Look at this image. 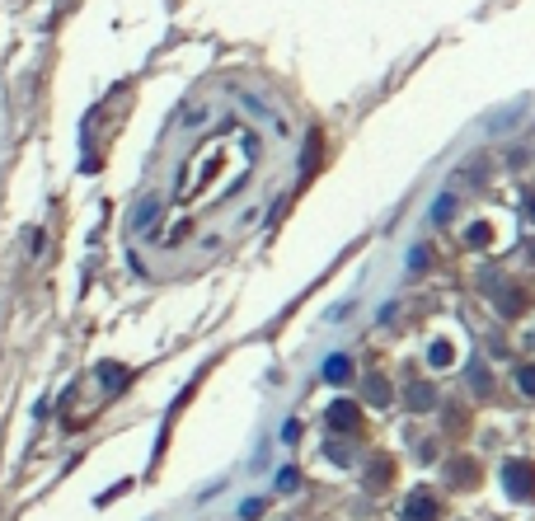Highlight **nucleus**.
<instances>
[{"label": "nucleus", "mask_w": 535, "mask_h": 521, "mask_svg": "<svg viewBox=\"0 0 535 521\" xmlns=\"http://www.w3.org/2000/svg\"><path fill=\"white\" fill-rule=\"evenodd\" d=\"M503 489L517 498V503H531L535 498V465L531 460H507L503 465Z\"/></svg>", "instance_id": "f257e3e1"}, {"label": "nucleus", "mask_w": 535, "mask_h": 521, "mask_svg": "<svg viewBox=\"0 0 535 521\" xmlns=\"http://www.w3.org/2000/svg\"><path fill=\"white\" fill-rule=\"evenodd\" d=\"M329 427L333 432H357V427H362V404H357V399H333L329 404Z\"/></svg>", "instance_id": "f03ea898"}, {"label": "nucleus", "mask_w": 535, "mask_h": 521, "mask_svg": "<svg viewBox=\"0 0 535 521\" xmlns=\"http://www.w3.org/2000/svg\"><path fill=\"white\" fill-rule=\"evenodd\" d=\"M404 521H441V503L427 489L409 493V503H404Z\"/></svg>", "instance_id": "7ed1b4c3"}, {"label": "nucleus", "mask_w": 535, "mask_h": 521, "mask_svg": "<svg viewBox=\"0 0 535 521\" xmlns=\"http://www.w3.org/2000/svg\"><path fill=\"white\" fill-rule=\"evenodd\" d=\"M404 404H409L413 413L437 409V385H427V380H413V385H409V395H404Z\"/></svg>", "instance_id": "20e7f679"}, {"label": "nucleus", "mask_w": 535, "mask_h": 521, "mask_svg": "<svg viewBox=\"0 0 535 521\" xmlns=\"http://www.w3.org/2000/svg\"><path fill=\"white\" fill-rule=\"evenodd\" d=\"M390 484H394V460H385V456L371 460V465H366V489H371V493H385Z\"/></svg>", "instance_id": "39448f33"}, {"label": "nucleus", "mask_w": 535, "mask_h": 521, "mask_svg": "<svg viewBox=\"0 0 535 521\" xmlns=\"http://www.w3.org/2000/svg\"><path fill=\"white\" fill-rule=\"evenodd\" d=\"M498 310H503L507 319H517V315H526V310H531V296H526L521 286H507L503 296H498Z\"/></svg>", "instance_id": "423d86ee"}, {"label": "nucleus", "mask_w": 535, "mask_h": 521, "mask_svg": "<svg viewBox=\"0 0 535 521\" xmlns=\"http://www.w3.org/2000/svg\"><path fill=\"white\" fill-rule=\"evenodd\" d=\"M446 474H451V484H456V489H470V484H479V465H474L470 456H456Z\"/></svg>", "instance_id": "0eeeda50"}, {"label": "nucleus", "mask_w": 535, "mask_h": 521, "mask_svg": "<svg viewBox=\"0 0 535 521\" xmlns=\"http://www.w3.org/2000/svg\"><path fill=\"white\" fill-rule=\"evenodd\" d=\"M465 244H470V249H488V244H493V225H488V221H474L470 230H465Z\"/></svg>", "instance_id": "6e6552de"}, {"label": "nucleus", "mask_w": 535, "mask_h": 521, "mask_svg": "<svg viewBox=\"0 0 535 521\" xmlns=\"http://www.w3.org/2000/svg\"><path fill=\"white\" fill-rule=\"evenodd\" d=\"M366 399H371V404H390V380L385 376H366Z\"/></svg>", "instance_id": "1a4fd4ad"}, {"label": "nucleus", "mask_w": 535, "mask_h": 521, "mask_svg": "<svg viewBox=\"0 0 535 521\" xmlns=\"http://www.w3.org/2000/svg\"><path fill=\"white\" fill-rule=\"evenodd\" d=\"M427 362H432V366H451V362H456V352H451V343H441V338H437V343L427 347Z\"/></svg>", "instance_id": "9d476101"}, {"label": "nucleus", "mask_w": 535, "mask_h": 521, "mask_svg": "<svg viewBox=\"0 0 535 521\" xmlns=\"http://www.w3.org/2000/svg\"><path fill=\"white\" fill-rule=\"evenodd\" d=\"M324 376H329V380H347V376H352V362H347V357H329V362H324Z\"/></svg>", "instance_id": "9b49d317"}, {"label": "nucleus", "mask_w": 535, "mask_h": 521, "mask_svg": "<svg viewBox=\"0 0 535 521\" xmlns=\"http://www.w3.org/2000/svg\"><path fill=\"white\" fill-rule=\"evenodd\" d=\"M517 385H521V395L535 399V362L531 366H517Z\"/></svg>", "instance_id": "f8f14e48"}, {"label": "nucleus", "mask_w": 535, "mask_h": 521, "mask_svg": "<svg viewBox=\"0 0 535 521\" xmlns=\"http://www.w3.org/2000/svg\"><path fill=\"white\" fill-rule=\"evenodd\" d=\"M446 427H451V432H465V427H470V413H460V404H451V409H446Z\"/></svg>", "instance_id": "ddd939ff"}, {"label": "nucleus", "mask_w": 535, "mask_h": 521, "mask_svg": "<svg viewBox=\"0 0 535 521\" xmlns=\"http://www.w3.org/2000/svg\"><path fill=\"white\" fill-rule=\"evenodd\" d=\"M451 211H456V197H441L437 202V221H451Z\"/></svg>", "instance_id": "4468645a"}, {"label": "nucleus", "mask_w": 535, "mask_h": 521, "mask_svg": "<svg viewBox=\"0 0 535 521\" xmlns=\"http://www.w3.org/2000/svg\"><path fill=\"white\" fill-rule=\"evenodd\" d=\"M347 456H352V451H347V446L343 442H329V460H338V465H343V460Z\"/></svg>", "instance_id": "2eb2a0df"}, {"label": "nucleus", "mask_w": 535, "mask_h": 521, "mask_svg": "<svg viewBox=\"0 0 535 521\" xmlns=\"http://www.w3.org/2000/svg\"><path fill=\"white\" fill-rule=\"evenodd\" d=\"M300 479H296V470H282V479H277V489H296Z\"/></svg>", "instance_id": "dca6fc26"}, {"label": "nucleus", "mask_w": 535, "mask_h": 521, "mask_svg": "<svg viewBox=\"0 0 535 521\" xmlns=\"http://www.w3.org/2000/svg\"><path fill=\"white\" fill-rule=\"evenodd\" d=\"M526 211H531V216H535V193H531V197H526Z\"/></svg>", "instance_id": "f3484780"}, {"label": "nucleus", "mask_w": 535, "mask_h": 521, "mask_svg": "<svg viewBox=\"0 0 535 521\" xmlns=\"http://www.w3.org/2000/svg\"><path fill=\"white\" fill-rule=\"evenodd\" d=\"M531 258H535V244H531Z\"/></svg>", "instance_id": "a211bd4d"}]
</instances>
